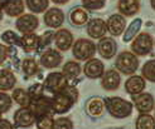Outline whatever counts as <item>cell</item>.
Masks as SVG:
<instances>
[{"label":"cell","instance_id":"obj_1","mask_svg":"<svg viewBox=\"0 0 155 129\" xmlns=\"http://www.w3.org/2000/svg\"><path fill=\"white\" fill-rule=\"evenodd\" d=\"M78 100V92L72 85H67L59 92L54 93L52 97L53 114H63L72 108V105Z\"/></svg>","mask_w":155,"mask_h":129},{"label":"cell","instance_id":"obj_2","mask_svg":"<svg viewBox=\"0 0 155 129\" xmlns=\"http://www.w3.org/2000/svg\"><path fill=\"white\" fill-rule=\"evenodd\" d=\"M105 102V108L110 113L114 118H126L133 113V104L127 102L126 99H122L120 97H111L106 98Z\"/></svg>","mask_w":155,"mask_h":129},{"label":"cell","instance_id":"obj_3","mask_svg":"<svg viewBox=\"0 0 155 129\" xmlns=\"http://www.w3.org/2000/svg\"><path fill=\"white\" fill-rule=\"evenodd\" d=\"M96 53H97L96 45L90 39L81 38V39L76 40L72 45V54L74 59H77L78 62H86V60L94 58Z\"/></svg>","mask_w":155,"mask_h":129},{"label":"cell","instance_id":"obj_4","mask_svg":"<svg viewBox=\"0 0 155 129\" xmlns=\"http://www.w3.org/2000/svg\"><path fill=\"white\" fill-rule=\"evenodd\" d=\"M115 66L119 72L125 75L134 74L139 68V59L131 51H122L115 60Z\"/></svg>","mask_w":155,"mask_h":129},{"label":"cell","instance_id":"obj_5","mask_svg":"<svg viewBox=\"0 0 155 129\" xmlns=\"http://www.w3.org/2000/svg\"><path fill=\"white\" fill-rule=\"evenodd\" d=\"M133 44H131V50L135 55L137 57H145L153 50L154 47V39L153 36L148 33H141L136 38L133 39Z\"/></svg>","mask_w":155,"mask_h":129},{"label":"cell","instance_id":"obj_6","mask_svg":"<svg viewBox=\"0 0 155 129\" xmlns=\"http://www.w3.org/2000/svg\"><path fill=\"white\" fill-rule=\"evenodd\" d=\"M30 110L33 112V114L37 118L47 115V114H53V109H52V98L47 97V95H41L38 98L32 99L29 104Z\"/></svg>","mask_w":155,"mask_h":129},{"label":"cell","instance_id":"obj_7","mask_svg":"<svg viewBox=\"0 0 155 129\" xmlns=\"http://www.w3.org/2000/svg\"><path fill=\"white\" fill-rule=\"evenodd\" d=\"M68 85V79L64 77L62 72H52L47 75V78L43 81V87L45 90L51 93H57Z\"/></svg>","mask_w":155,"mask_h":129},{"label":"cell","instance_id":"obj_8","mask_svg":"<svg viewBox=\"0 0 155 129\" xmlns=\"http://www.w3.org/2000/svg\"><path fill=\"white\" fill-rule=\"evenodd\" d=\"M39 26V19L34 14H21L15 21V28L21 34L34 33Z\"/></svg>","mask_w":155,"mask_h":129},{"label":"cell","instance_id":"obj_9","mask_svg":"<svg viewBox=\"0 0 155 129\" xmlns=\"http://www.w3.org/2000/svg\"><path fill=\"white\" fill-rule=\"evenodd\" d=\"M14 127L17 128H29L35 123V117L29 107H20L14 112L13 115Z\"/></svg>","mask_w":155,"mask_h":129},{"label":"cell","instance_id":"obj_10","mask_svg":"<svg viewBox=\"0 0 155 129\" xmlns=\"http://www.w3.org/2000/svg\"><path fill=\"white\" fill-rule=\"evenodd\" d=\"M53 41L56 44V48L59 51H67L72 48L73 45V35L67 29H59L54 33Z\"/></svg>","mask_w":155,"mask_h":129},{"label":"cell","instance_id":"obj_11","mask_svg":"<svg viewBox=\"0 0 155 129\" xmlns=\"http://www.w3.org/2000/svg\"><path fill=\"white\" fill-rule=\"evenodd\" d=\"M63 60L62 54L56 49H47L41 55V65L45 69H54L58 68Z\"/></svg>","mask_w":155,"mask_h":129},{"label":"cell","instance_id":"obj_12","mask_svg":"<svg viewBox=\"0 0 155 129\" xmlns=\"http://www.w3.org/2000/svg\"><path fill=\"white\" fill-rule=\"evenodd\" d=\"M64 23V13L59 8H51L44 13V24L48 28L57 29Z\"/></svg>","mask_w":155,"mask_h":129},{"label":"cell","instance_id":"obj_13","mask_svg":"<svg viewBox=\"0 0 155 129\" xmlns=\"http://www.w3.org/2000/svg\"><path fill=\"white\" fill-rule=\"evenodd\" d=\"M97 53L105 59H111L115 57L116 50H117V44L112 39V38L104 36L100 39L97 44Z\"/></svg>","mask_w":155,"mask_h":129},{"label":"cell","instance_id":"obj_14","mask_svg":"<svg viewBox=\"0 0 155 129\" xmlns=\"http://www.w3.org/2000/svg\"><path fill=\"white\" fill-rule=\"evenodd\" d=\"M83 73L90 79L101 78L102 74L105 73V64L100 59L91 58V59H88V62L84 64Z\"/></svg>","mask_w":155,"mask_h":129},{"label":"cell","instance_id":"obj_15","mask_svg":"<svg viewBox=\"0 0 155 129\" xmlns=\"http://www.w3.org/2000/svg\"><path fill=\"white\" fill-rule=\"evenodd\" d=\"M126 25V20L125 17H122L121 14H114L106 21V26H107V32L114 36H119L124 33Z\"/></svg>","mask_w":155,"mask_h":129},{"label":"cell","instance_id":"obj_16","mask_svg":"<svg viewBox=\"0 0 155 129\" xmlns=\"http://www.w3.org/2000/svg\"><path fill=\"white\" fill-rule=\"evenodd\" d=\"M135 108L140 113H149L154 109V98L150 93H140L133 97Z\"/></svg>","mask_w":155,"mask_h":129},{"label":"cell","instance_id":"obj_17","mask_svg":"<svg viewBox=\"0 0 155 129\" xmlns=\"http://www.w3.org/2000/svg\"><path fill=\"white\" fill-rule=\"evenodd\" d=\"M121 83V77L119 72H116L114 69H110L102 74L101 77V85L107 92H114L120 87Z\"/></svg>","mask_w":155,"mask_h":129},{"label":"cell","instance_id":"obj_18","mask_svg":"<svg viewBox=\"0 0 155 129\" xmlns=\"http://www.w3.org/2000/svg\"><path fill=\"white\" fill-rule=\"evenodd\" d=\"M106 33H107L106 21H104L102 19L96 18V19H92L91 21H88L87 34L90 35V38H92V39H101V38L105 36Z\"/></svg>","mask_w":155,"mask_h":129},{"label":"cell","instance_id":"obj_19","mask_svg":"<svg viewBox=\"0 0 155 129\" xmlns=\"http://www.w3.org/2000/svg\"><path fill=\"white\" fill-rule=\"evenodd\" d=\"M145 87H146V81L140 75H133L125 81V90L131 95L143 93Z\"/></svg>","mask_w":155,"mask_h":129},{"label":"cell","instance_id":"obj_20","mask_svg":"<svg viewBox=\"0 0 155 129\" xmlns=\"http://www.w3.org/2000/svg\"><path fill=\"white\" fill-rule=\"evenodd\" d=\"M20 47L25 53H34L39 50V35L35 33L23 34V36H20Z\"/></svg>","mask_w":155,"mask_h":129},{"label":"cell","instance_id":"obj_21","mask_svg":"<svg viewBox=\"0 0 155 129\" xmlns=\"http://www.w3.org/2000/svg\"><path fill=\"white\" fill-rule=\"evenodd\" d=\"M17 84V77L10 69H0V92L13 90Z\"/></svg>","mask_w":155,"mask_h":129},{"label":"cell","instance_id":"obj_22","mask_svg":"<svg viewBox=\"0 0 155 129\" xmlns=\"http://www.w3.org/2000/svg\"><path fill=\"white\" fill-rule=\"evenodd\" d=\"M117 9L122 17H133L140 10V3L139 0H120Z\"/></svg>","mask_w":155,"mask_h":129},{"label":"cell","instance_id":"obj_23","mask_svg":"<svg viewBox=\"0 0 155 129\" xmlns=\"http://www.w3.org/2000/svg\"><path fill=\"white\" fill-rule=\"evenodd\" d=\"M24 0H10L9 3L4 5L3 11L10 18H18L21 14H24Z\"/></svg>","mask_w":155,"mask_h":129},{"label":"cell","instance_id":"obj_24","mask_svg":"<svg viewBox=\"0 0 155 129\" xmlns=\"http://www.w3.org/2000/svg\"><path fill=\"white\" fill-rule=\"evenodd\" d=\"M86 112L87 114H90L91 117L94 118H98L101 117L104 114L105 112V102L104 99H101V98H91V99L87 102L86 104Z\"/></svg>","mask_w":155,"mask_h":129},{"label":"cell","instance_id":"obj_25","mask_svg":"<svg viewBox=\"0 0 155 129\" xmlns=\"http://www.w3.org/2000/svg\"><path fill=\"white\" fill-rule=\"evenodd\" d=\"M69 20L74 26H82L88 23V13L82 6H76L69 13Z\"/></svg>","mask_w":155,"mask_h":129},{"label":"cell","instance_id":"obj_26","mask_svg":"<svg viewBox=\"0 0 155 129\" xmlns=\"http://www.w3.org/2000/svg\"><path fill=\"white\" fill-rule=\"evenodd\" d=\"M12 99L13 102L17 103L19 107H29L32 98H30L28 90L23 88H14L12 92Z\"/></svg>","mask_w":155,"mask_h":129},{"label":"cell","instance_id":"obj_27","mask_svg":"<svg viewBox=\"0 0 155 129\" xmlns=\"http://www.w3.org/2000/svg\"><path fill=\"white\" fill-rule=\"evenodd\" d=\"M62 73L67 79H74L81 74V65L78 62H73V60L67 62L62 68Z\"/></svg>","mask_w":155,"mask_h":129},{"label":"cell","instance_id":"obj_28","mask_svg":"<svg viewBox=\"0 0 155 129\" xmlns=\"http://www.w3.org/2000/svg\"><path fill=\"white\" fill-rule=\"evenodd\" d=\"M25 6L32 14H41L48 9L49 0H25Z\"/></svg>","mask_w":155,"mask_h":129},{"label":"cell","instance_id":"obj_29","mask_svg":"<svg viewBox=\"0 0 155 129\" xmlns=\"http://www.w3.org/2000/svg\"><path fill=\"white\" fill-rule=\"evenodd\" d=\"M21 70L25 77H34L39 72V65L34 58H25L21 63Z\"/></svg>","mask_w":155,"mask_h":129},{"label":"cell","instance_id":"obj_30","mask_svg":"<svg viewBox=\"0 0 155 129\" xmlns=\"http://www.w3.org/2000/svg\"><path fill=\"white\" fill-rule=\"evenodd\" d=\"M143 25V20L141 19H135L134 21H131V24L129 25V28L125 30L122 36V40L125 43H129L136 36V34L140 32V28Z\"/></svg>","mask_w":155,"mask_h":129},{"label":"cell","instance_id":"obj_31","mask_svg":"<svg viewBox=\"0 0 155 129\" xmlns=\"http://www.w3.org/2000/svg\"><path fill=\"white\" fill-rule=\"evenodd\" d=\"M136 129H155V118L149 113H140L136 119Z\"/></svg>","mask_w":155,"mask_h":129},{"label":"cell","instance_id":"obj_32","mask_svg":"<svg viewBox=\"0 0 155 129\" xmlns=\"http://www.w3.org/2000/svg\"><path fill=\"white\" fill-rule=\"evenodd\" d=\"M143 78L146 80L155 83V59H151L149 62H146L141 69Z\"/></svg>","mask_w":155,"mask_h":129},{"label":"cell","instance_id":"obj_33","mask_svg":"<svg viewBox=\"0 0 155 129\" xmlns=\"http://www.w3.org/2000/svg\"><path fill=\"white\" fill-rule=\"evenodd\" d=\"M0 38L8 45H18V47H20V36L15 32H13V30H5L0 35Z\"/></svg>","mask_w":155,"mask_h":129},{"label":"cell","instance_id":"obj_34","mask_svg":"<svg viewBox=\"0 0 155 129\" xmlns=\"http://www.w3.org/2000/svg\"><path fill=\"white\" fill-rule=\"evenodd\" d=\"M13 107V99L12 95H9L6 92H0V113L4 114L8 113Z\"/></svg>","mask_w":155,"mask_h":129},{"label":"cell","instance_id":"obj_35","mask_svg":"<svg viewBox=\"0 0 155 129\" xmlns=\"http://www.w3.org/2000/svg\"><path fill=\"white\" fill-rule=\"evenodd\" d=\"M53 114H47L35 119V125L38 129H53Z\"/></svg>","mask_w":155,"mask_h":129},{"label":"cell","instance_id":"obj_36","mask_svg":"<svg viewBox=\"0 0 155 129\" xmlns=\"http://www.w3.org/2000/svg\"><path fill=\"white\" fill-rule=\"evenodd\" d=\"M82 4L84 9L88 10H100L105 6V0H82Z\"/></svg>","mask_w":155,"mask_h":129},{"label":"cell","instance_id":"obj_37","mask_svg":"<svg viewBox=\"0 0 155 129\" xmlns=\"http://www.w3.org/2000/svg\"><path fill=\"white\" fill-rule=\"evenodd\" d=\"M53 129H73V123L69 118L61 117V118L54 120Z\"/></svg>","mask_w":155,"mask_h":129},{"label":"cell","instance_id":"obj_38","mask_svg":"<svg viewBox=\"0 0 155 129\" xmlns=\"http://www.w3.org/2000/svg\"><path fill=\"white\" fill-rule=\"evenodd\" d=\"M53 38H54V32H51V30H48V32H45L42 36H39V49L47 47L48 44H51L53 41Z\"/></svg>","mask_w":155,"mask_h":129},{"label":"cell","instance_id":"obj_39","mask_svg":"<svg viewBox=\"0 0 155 129\" xmlns=\"http://www.w3.org/2000/svg\"><path fill=\"white\" fill-rule=\"evenodd\" d=\"M43 92H44L43 84H34V85H32V87L28 89V93H29V95H30V98H32V99L43 95V94H44Z\"/></svg>","mask_w":155,"mask_h":129},{"label":"cell","instance_id":"obj_40","mask_svg":"<svg viewBox=\"0 0 155 129\" xmlns=\"http://www.w3.org/2000/svg\"><path fill=\"white\" fill-rule=\"evenodd\" d=\"M10 55V48L4 44H0V65H3Z\"/></svg>","mask_w":155,"mask_h":129},{"label":"cell","instance_id":"obj_41","mask_svg":"<svg viewBox=\"0 0 155 129\" xmlns=\"http://www.w3.org/2000/svg\"><path fill=\"white\" fill-rule=\"evenodd\" d=\"M0 129H15L14 124L12 122H9L8 119H3L0 118Z\"/></svg>","mask_w":155,"mask_h":129},{"label":"cell","instance_id":"obj_42","mask_svg":"<svg viewBox=\"0 0 155 129\" xmlns=\"http://www.w3.org/2000/svg\"><path fill=\"white\" fill-rule=\"evenodd\" d=\"M54 4H59V5H63V4H67L69 0H52Z\"/></svg>","mask_w":155,"mask_h":129},{"label":"cell","instance_id":"obj_43","mask_svg":"<svg viewBox=\"0 0 155 129\" xmlns=\"http://www.w3.org/2000/svg\"><path fill=\"white\" fill-rule=\"evenodd\" d=\"M9 2H10V0H0V8H2V9H3L4 5H5V4H8Z\"/></svg>","mask_w":155,"mask_h":129},{"label":"cell","instance_id":"obj_44","mask_svg":"<svg viewBox=\"0 0 155 129\" xmlns=\"http://www.w3.org/2000/svg\"><path fill=\"white\" fill-rule=\"evenodd\" d=\"M3 17H4V11H3L2 8H0V21L3 20Z\"/></svg>","mask_w":155,"mask_h":129},{"label":"cell","instance_id":"obj_45","mask_svg":"<svg viewBox=\"0 0 155 129\" xmlns=\"http://www.w3.org/2000/svg\"><path fill=\"white\" fill-rule=\"evenodd\" d=\"M150 3H151V8L155 10V0H150Z\"/></svg>","mask_w":155,"mask_h":129},{"label":"cell","instance_id":"obj_46","mask_svg":"<svg viewBox=\"0 0 155 129\" xmlns=\"http://www.w3.org/2000/svg\"><path fill=\"white\" fill-rule=\"evenodd\" d=\"M0 118H2V113H0Z\"/></svg>","mask_w":155,"mask_h":129}]
</instances>
